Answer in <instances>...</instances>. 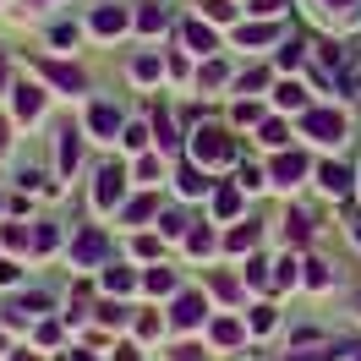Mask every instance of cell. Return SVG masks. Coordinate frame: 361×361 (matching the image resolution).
<instances>
[{"mask_svg": "<svg viewBox=\"0 0 361 361\" xmlns=\"http://www.w3.org/2000/svg\"><path fill=\"white\" fill-rule=\"evenodd\" d=\"M11 110H17V121H39V115H44V88L17 82V88H11Z\"/></svg>", "mask_w": 361, "mask_h": 361, "instance_id": "cell-9", "label": "cell"}, {"mask_svg": "<svg viewBox=\"0 0 361 361\" xmlns=\"http://www.w3.org/2000/svg\"><path fill=\"white\" fill-rule=\"evenodd\" d=\"M197 82H208V88H219V82H225V66H219V61H208V66L197 71Z\"/></svg>", "mask_w": 361, "mask_h": 361, "instance_id": "cell-35", "label": "cell"}, {"mask_svg": "<svg viewBox=\"0 0 361 361\" xmlns=\"http://www.w3.org/2000/svg\"><path fill=\"white\" fill-rule=\"evenodd\" d=\"M142 285H148L154 295H164V290H176V274H170V269H148V274H142Z\"/></svg>", "mask_w": 361, "mask_h": 361, "instance_id": "cell-22", "label": "cell"}, {"mask_svg": "<svg viewBox=\"0 0 361 361\" xmlns=\"http://www.w3.org/2000/svg\"><path fill=\"white\" fill-rule=\"evenodd\" d=\"M55 247H61V230H55V225L33 230V252H55Z\"/></svg>", "mask_w": 361, "mask_h": 361, "instance_id": "cell-29", "label": "cell"}, {"mask_svg": "<svg viewBox=\"0 0 361 361\" xmlns=\"http://www.w3.org/2000/svg\"><path fill=\"white\" fill-rule=\"evenodd\" d=\"M44 82H55V88H66V93H82V71L77 66H61V61H44Z\"/></svg>", "mask_w": 361, "mask_h": 361, "instance_id": "cell-10", "label": "cell"}, {"mask_svg": "<svg viewBox=\"0 0 361 361\" xmlns=\"http://www.w3.org/2000/svg\"><path fill=\"white\" fill-rule=\"evenodd\" d=\"M121 197H126V164H104L93 180V208L110 214V208H121Z\"/></svg>", "mask_w": 361, "mask_h": 361, "instance_id": "cell-3", "label": "cell"}, {"mask_svg": "<svg viewBox=\"0 0 361 361\" xmlns=\"http://www.w3.org/2000/svg\"><path fill=\"white\" fill-rule=\"evenodd\" d=\"M11 361H39V356H33V350H11Z\"/></svg>", "mask_w": 361, "mask_h": 361, "instance_id": "cell-54", "label": "cell"}, {"mask_svg": "<svg viewBox=\"0 0 361 361\" xmlns=\"http://www.w3.org/2000/svg\"><path fill=\"white\" fill-rule=\"evenodd\" d=\"M132 23L137 17L126 6H99V11H93V33H99V39H115V33H126Z\"/></svg>", "mask_w": 361, "mask_h": 361, "instance_id": "cell-8", "label": "cell"}, {"mask_svg": "<svg viewBox=\"0 0 361 361\" xmlns=\"http://www.w3.org/2000/svg\"><path fill=\"white\" fill-rule=\"evenodd\" d=\"M257 235H263L257 225H247V230H230V241H225V247H230V252H252V247H257Z\"/></svg>", "mask_w": 361, "mask_h": 361, "instance_id": "cell-23", "label": "cell"}, {"mask_svg": "<svg viewBox=\"0 0 361 361\" xmlns=\"http://www.w3.org/2000/svg\"><path fill=\"white\" fill-rule=\"evenodd\" d=\"M285 6H290V0H252V11H257V17H279Z\"/></svg>", "mask_w": 361, "mask_h": 361, "instance_id": "cell-39", "label": "cell"}, {"mask_svg": "<svg viewBox=\"0 0 361 361\" xmlns=\"http://www.w3.org/2000/svg\"><path fill=\"white\" fill-rule=\"evenodd\" d=\"M17 279H23V269H17L11 257H6V263H0V285H17Z\"/></svg>", "mask_w": 361, "mask_h": 361, "instance_id": "cell-46", "label": "cell"}, {"mask_svg": "<svg viewBox=\"0 0 361 361\" xmlns=\"http://www.w3.org/2000/svg\"><path fill=\"white\" fill-rule=\"evenodd\" d=\"M164 23H170L164 6H142V11H137V33H164Z\"/></svg>", "mask_w": 361, "mask_h": 361, "instance_id": "cell-20", "label": "cell"}, {"mask_svg": "<svg viewBox=\"0 0 361 361\" xmlns=\"http://www.w3.org/2000/svg\"><path fill=\"white\" fill-rule=\"evenodd\" d=\"M176 361H203V350H197V345H180V350H176Z\"/></svg>", "mask_w": 361, "mask_h": 361, "instance_id": "cell-50", "label": "cell"}, {"mask_svg": "<svg viewBox=\"0 0 361 361\" xmlns=\"http://www.w3.org/2000/svg\"><path fill=\"white\" fill-rule=\"evenodd\" d=\"M154 137H159V142H164V148L176 142V137H170V115H164V110H154Z\"/></svg>", "mask_w": 361, "mask_h": 361, "instance_id": "cell-38", "label": "cell"}, {"mask_svg": "<svg viewBox=\"0 0 361 361\" xmlns=\"http://www.w3.org/2000/svg\"><path fill=\"white\" fill-rule=\"evenodd\" d=\"M274 285H295V257H279V263H274Z\"/></svg>", "mask_w": 361, "mask_h": 361, "instance_id": "cell-37", "label": "cell"}, {"mask_svg": "<svg viewBox=\"0 0 361 361\" xmlns=\"http://www.w3.org/2000/svg\"><path fill=\"white\" fill-rule=\"evenodd\" d=\"M159 230H164V235H180V230H186V219H180V214H164V219H159Z\"/></svg>", "mask_w": 361, "mask_h": 361, "instance_id": "cell-44", "label": "cell"}, {"mask_svg": "<svg viewBox=\"0 0 361 361\" xmlns=\"http://www.w3.org/2000/svg\"><path fill=\"white\" fill-rule=\"evenodd\" d=\"M104 252H110V241H104V230H99V225L77 230V235H71V269H99Z\"/></svg>", "mask_w": 361, "mask_h": 361, "instance_id": "cell-2", "label": "cell"}, {"mask_svg": "<svg viewBox=\"0 0 361 361\" xmlns=\"http://www.w3.org/2000/svg\"><path fill=\"white\" fill-rule=\"evenodd\" d=\"M186 252H192V257H208V252H214V230H192V235H186Z\"/></svg>", "mask_w": 361, "mask_h": 361, "instance_id": "cell-26", "label": "cell"}, {"mask_svg": "<svg viewBox=\"0 0 361 361\" xmlns=\"http://www.w3.org/2000/svg\"><path fill=\"white\" fill-rule=\"evenodd\" d=\"M301 176H307V159L301 154H279L274 159V180H279V186H295Z\"/></svg>", "mask_w": 361, "mask_h": 361, "instance_id": "cell-12", "label": "cell"}, {"mask_svg": "<svg viewBox=\"0 0 361 361\" xmlns=\"http://www.w3.org/2000/svg\"><path fill=\"white\" fill-rule=\"evenodd\" d=\"M6 148H11V126L0 121V154H6Z\"/></svg>", "mask_w": 361, "mask_h": 361, "instance_id": "cell-52", "label": "cell"}, {"mask_svg": "<svg viewBox=\"0 0 361 361\" xmlns=\"http://www.w3.org/2000/svg\"><path fill=\"white\" fill-rule=\"evenodd\" d=\"M235 39H241V44H274V39H279V27H269V23H241Z\"/></svg>", "mask_w": 361, "mask_h": 361, "instance_id": "cell-18", "label": "cell"}, {"mask_svg": "<svg viewBox=\"0 0 361 361\" xmlns=\"http://www.w3.org/2000/svg\"><path fill=\"white\" fill-rule=\"evenodd\" d=\"M350 235H356V241H361V219H356V225H350Z\"/></svg>", "mask_w": 361, "mask_h": 361, "instance_id": "cell-56", "label": "cell"}, {"mask_svg": "<svg viewBox=\"0 0 361 361\" xmlns=\"http://www.w3.org/2000/svg\"><path fill=\"white\" fill-rule=\"evenodd\" d=\"M301 132L312 142H345V115L339 110H307L301 115Z\"/></svg>", "mask_w": 361, "mask_h": 361, "instance_id": "cell-4", "label": "cell"}, {"mask_svg": "<svg viewBox=\"0 0 361 361\" xmlns=\"http://www.w3.org/2000/svg\"><path fill=\"white\" fill-rule=\"evenodd\" d=\"M257 115H263V110H257V104H235V126H252Z\"/></svg>", "mask_w": 361, "mask_h": 361, "instance_id": "cell-43", "label": "cell"}, {"mask_svg": "<svg viewBox=\"0 0 361 361\" xmlns=\"http://www.w3.org/2000/svg\"><path fill=\"white\" fill-rule=\"evenodd\" d=\"M180 39H186V49H192V55H214V27H203V23H186V33H180Z\"/></svg>", "mask_w": 361, "mask_h": 361, "instance_id": "cell-13", "label": "cell"}, {"mask_svg": "<svg viewBox=\"0 0 361 361\" xmlns=\"http://www.w3.org/2000/svg\"><path fill=\"white\" fill-rule=\"evenodd\" d=\"M274 104H279V110H295V115H307V110H312L301 82H279V88H274Z\"/></svg>", "mask_w": 361, "mask_h": 361, "instance_id": "cell-11", "label": "cell"}, {"mask_svg": "<svg viewBox=\"0 0 361 361\" xmlns=\"http://www.w3.org/2000/svg\"><path fill=\"white\" fill-rule=\"evenodd\" d=\"M180 192H186V197L208 192V180H203V170H197V164H186V170H180Z\"/></svg>", "mask_w": 361, "mask_h": 361, "instance_id": "cell-25", "label": "cell"}, {"mask_svg": "<svg viewBox=\"0 0 361 361\" xmlns=\"http://www.w3.org/2000/svg\"><path fill=\"white\" fill-rule=\"evenodd\" d=\"M49 39H55V44H61V49H66V44H77V23H61V27H55V33H49Z\"/></svg>", "mask_w": 361, "mask_h": 361, "instance_id": "cell-41", "label": "cell"}, {"mask_svg": "<svg viewBox=\"0 0 361 361\" xmlns=\"http://www.w3.org/2000/svg\"><path fill=\"white\" fill-rule=\"evenodd\" d=\"M192 159H197L203 170L235 164V137H230L225 126H197V132H192Z\"/></svg>", "mask_w": 361, "mask_h": 361, "instance_id": "cell-1", "label": "cell"}, {"mask_svg": "<svg viewBox=\"0 0 361 361\" xmlns=\"http://www.w3.org/2000/svg\"><path fill=\"white\" fill-rule=\"evenodd\" d=\"M323 6H334V11H345V6H361V0H323Z\"/></svg>", "mask_w": 361, "mask_h": 361, "instance_id": "cell-53", "label": "cell"}, {"mask_svg": "<svg viewBox=\"0 0 361 361\" xmlns=\"http://www.w3.org/2000/svg\"><path fill=\"white\" fill-rule=\"evenodd\" d=\"M77 164H82V142H77V132H61V170H77Z\"/></svg>", "mask_w": 361, "mask_h": 361, "instance_id": "cell-19", "label": "cell"}, {"mask_svg": "<svg viewBox=\"0 0 361 361\" xmlns=\"http://www.w3.org/2000/svg\"><path fill=\"white\" fill-rule=\"evenodd\" d=\"M301 61H307V44H301V39H290V44H279V66H285V71H295Z\"/></svg>", "mask_w": 361, "mask_h": 361, "instance_id": "cell-24", "label": "cell"}, {"mask_svg": "<svg viewBox=\"0 0 361 361\" xmlns=\"http://www.w3.org/2000/svg\"><path fill=\"white\" fill-rule=\"evenodd\" d=\"M208 339H214V345H241V323H235V317H214V323H208Z\"/></svg>", "mask_w": 361, "mask_h": 361, "instance_id": "cell-15", "label": "cell"}, {"mask_svg": "<svg viewBox=\"0 0 361 361\" xmlns=\"http://www.w3.org/2000/svg\"><path fill=\"white\" fill-rule=\"evenodd\" d=\"M159 176H164L159 159H137V180H159Z\"/></svg>", "mask_w": 361, "mask_h": 361, "instance_id": "cell-36", "label": "cell"}, {"mask_svg": "<svg viewBox=\"0 0 361 361\" xmlns=\"http://www.w3.org/2000/svg\"><path fill=\"white\" fill-rule=\"evenodd\" d=\"M88 132L99 137V142H115V137L126 132V121H121V110H115L110 99H93L88 104Z\"/></svg>", "mask_w": 361, "mask_h": 361, "instance_id": "cell-5", "label": "cell"}, {"mask_svg": "<svg viewBox=\"0 0 361 361\" xmlns=\"http://www.w3.org/2000/svg\"><path fill=\"white\" fill-rule=\"evenodd\" d=\"M203 317H208V301L197 290H180L176 295V307H170V323H176V329H197Z\"/></svg>", "mask_w": 361, "mask_h": 361, "instance_id": "cell-6", "label": "cell"}, {"mask_svg": "<svg viewBox=\"0 0 361 361\" xmlns=\"http://www.w3.org/2000/svg\"><path fill=\"white\" fill-rule=\"evenodd\" d=\"M137 257H159V241H154V235H137Z\"/></svg>", "mask_w": 361, "mask_h": 361, "instance_id": "cell-47", "label": "cell"}, {"mask_svg": "<svg viewBox=\"0 0 361 361\" xmlns=\"http://www.w3.org/2000/svg\"><path fill=\"white\" fill-rule=\"evenodd\" d=\"M241 186H247V192H257V186H263V170H252V164H247V170H241Z\"/></svg>", "mask_w": 361, "mask_h": 361, "instance_id": "cell-48", "label": "cell"}, {"mask_svg": "<svg viewBox=\"0 0 361 361\" xmlns=\"http://www.w3.org/2000/svg\"><path fill=\"white\" fill-rule=\"evenodd\" d=\"M154 197H132V203H126V219H132V225H142V219H154Z\"/></svg>", "mask_w": 361, "mask_h": 361, "instance_id": "cell-28", "label": "cell"}, {"mask_svg": "<svg viewBox=\"0 0 361 361\" xmlns=\"http://www.w3.org/2000/svg\"><path fill=\"white\" fill-rule=\"evenodd\" d=\"M44 307H49V295L33 290V295H23V301H17V312H11V317H33V312H44Z\"/></svg>", "mask_w": 361, "mask_h": 361, "instance_id": "cell-32", "label": "cell"}, {"mask_svg": "<svg viewBox=\"0 0 361 361\" xmlns=\"http://www.w3.org/2000/svg\"><path fill=\"white\" fill-rule=\"evenodd\" d=\"M0 241H6L11 252H23L27 247V225H6V230H0Z\"/></svg>", "mask_w": 361, "mask_h": 361, "instance_id": "cell-33", "label": "cell"}, {"mask_svg": "<svg viewBox=\"0 0 361 361\" xmlns=\"http://www.w3.org/2000/svg\"><path fill=\"white\" fill-rule=\"evenodd\" d=\"M99 317H104V323L115 329V323H126V307H110V301H104V307H99Z\"/></svg>", "mask_w": 361, "mask_h": 361, "instance_id": "cell-45", "label": "cell"}, {"mask_svg": "<svg viewBox=\"0 0 361 361\" xmlns=\"http://www.w3.org/2000/svg\"><path fill=\"white\" fill-rule=\"evenodd\" d=\"M66 361H93V356H88V350H71V356H66Z\"/></svg>", "mask_w": 361, "mask_h": 361, "instance_id": "cell-55", "label": "cell"}, {"mask_svg": "<svg viewBox=\"0 0 361 361\" xmlns=\"http://www.w3.org/2000/svg\"><path fill=\"white\" fill-rule=\"evenodd\" d=\"M0 88H11V66H6V55H0Z\"/></svg>", "mask_w": 361, "mask_h": 361, "instance_id": "cell-51", "label": "cell"}, {"mask_svg": "<svg viewBox=\"0 0 361 361\" xmlns=\"http://www.w3.org/2000/svg\"><path fill=\"white\" fill-rule=\"evenodd\" d=\"M263 269H269V263H263V257H252V263H247V279H252V285H257V290H263V285H269V274H263Z\"/></svg>", "mask_w": 361, "mask_h": 361, "instance_id": "cell-40", "label": "cell"}, {"mask_svg": "<svg viewBox=\"0 0 361 361\" xmlns=\"http://www.w3.org/2000/svg\"><path fill=\"white\" fill-rule=\"evenodd\" d=\"M132 285H137L132 269H121V263H110V269H104V290H110V295H126Z\"/></svg>", "mask_w": 361, "mask_h": 361, "instance_id": "cell-17", "label": "cell"}, {"mask_svg": "<svg viewBox=\"0 0 361 361\" xmlns=\"http://www.w3.org/2000/svg\"><path fill=\"white\" fill-rule=\"evenodd\" d=\"M274 323H279V317H274V307H269V301H263V307H252V334H269Z\"/></svg>", "mask_w": 361, "mask_h": 361, "instance_id": "cell-30", "label": "cell"}, {"mask_svg": "<svg viewBox=\"0 0 361 361\" xmlns=\"http://www.w3.org/2000/svg\"><path fill=\"white\" fill-rule=\"evenodd\" d=\"M164 77V61L159 55H137L132 61V82H159Z\"/></svg>", "mask_w": 361, "mask_h": 361, "instance_id": "cell-16", "label": "cell"}, {"mask_svg": "<svg viewBox=\"0 0 361 361\" xmlns=\"http://www.w3.org/2000/svg\"><path fill=\"white\" fill-rule=\"evenodd\" d=\"M137 334H142V339H159V334H164V317H154V312L137 317Z\"/></svg>", "mask_w": 361, "mask_h": 361, "instance_id": "cell-34", "label": "cell"}, {"mask_svg": "<svg viewBox=\"0 0 361 361\" xmlns=\"http://www.w3.org/2000/svg\"><path fill=\"white\" fill-rule=\"evenodd\" d=\"M301 279H307V285H312V290H329V279H334V274H329V263H307V274H301Z\"/></svg>", "mask_w": 361, "mask_h": 361, "instance_id": "cell-27", "label": "cell"}, {"mask_svg": "<svg viewBox=\"0 0 361 361\" xmlns=\"http://www.w3.org/2000/svg\"><path fill=\"white\" fill-rule=\"evenodd\" d=\"M121 142H126V148H142V142H148V126H126V132H121Z\"/></svg>", "mask_w": 361, "mask_h": 361, "instance_id": "cell-42", "label": "cell"}, {"mask_svg": "<svg viewBox=\"0 0 361 361\" xmlns=\"http://www.w3.org/2000/svg\"><path fill=\"white\" fill-rule=\"evenodd\" d=\"M0 350H6V334H0Z\"/></svg>", "mask_w": 361, "mask_h": 361, "instance_id": "cell-58", "label": "cell"}, {"mask_svg": "<svg viewBox=\"0 0 361 361\" xmlns=\"http://www.w3.org/2000/svg\"><path fill=\"white\" fill-rule=\"evenodd\" d=\"M115 361H142V350L137 345H115Z\"/></svg>", "mask_w": 361, "mask_h": 361, "instance_id": "cell-49", "label": "cell"}, {"mask_svg": "<svg viewBox=\"0 0 361 361\" xmlns=\"http://www.w3.org/2000/svg\"><path fill=\"white\" fill-rule=\"evenodd\" d=\"M197 11H203L208 23H230V17H235V6H230V0H197Z\"/></svg>", "mask_w": 361, "mask_h": 361, "instance_id": "cell-21", "label": "cell"}, {"mask_svg": "<svg viewBox=\"0 0 361 361\" xmlns=\"http://www.w3.org/2000/svg\"><path fill=\"white\" fill-rule=\"evenodd\" d=\"M317 186H323L329 197H350L356 176H350V164H334V159H323V164H317Z\"/></svg>", "mask_w": 361, "mask_h": 361, "instance_id": "cell-7", "label": "cell"}, {"mask_svg": "<svg viewBox=\"0 0 361 361\" xmlns=\"http://www.w3.org/2000/svg\"><path fill=\"white\" fill-rule=\"evenodd\" d=\"M257 142H263V148H279V142H285V121H263Z\"/></svg>", "mask_w": 361, "mask_h": 361, "instance_id": "cell-31", "label": "cell"}, {"mask_svg": "<svg viewBox=\"0 0 361 361\" xmlns=\"http://www.w3.org/2000/svg\"><path fill=\"white\" fill-rule=\"evenodd\" d=\"M27 6H44V0H27Z\"/></svg>", "mask_w": 361, "mask_h": 361, "instance_id": "cell-57", "label": "cell"}, {"mask_svg": "<svg viewBox=\"0 0 361 361\" xmlns=\"http://www.w3.org/2000/svg\"><path fill=\"white\" fill-rule=\"evenodd\" d=\"M241 192H247L241 180H235V186H219V192H214V214H219V219H235V208H241Z\"/></svg>", "mask_w": 361, "mask_h": 361, "instance_id": "cell-14", "label": "cell"}]
</instances>
